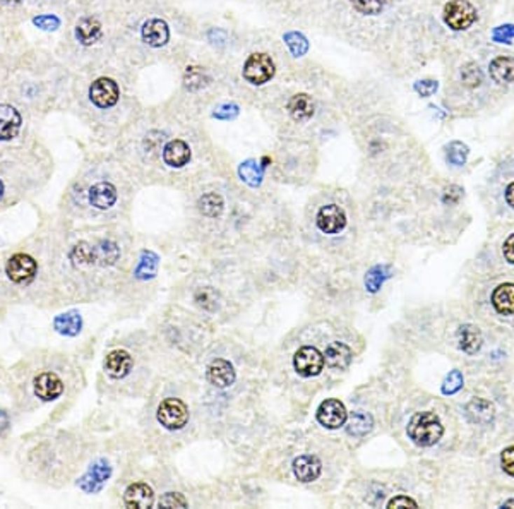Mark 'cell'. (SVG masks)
<instances>
[{
  "instance_id": "cell-1",
  "label": "cell",
  "mask_w": 514,
  "mask_h": 509,
  "mask_svg": "<svg viewBox=\"0 0 514 509\" xmlns=\"http://www.w3.org/2000/svg\"><path fill=\"white\" fill-rule=\"evenodd\" d=\"M444 427L439 417L432 412H420L412 417L408 424V435L417 446H434L443 438Z\"/></svg>"
},
{
  "instance_id": "cell-2",
  "label": "cell",
  "mask_w": 514,
  "mask_h": 509,
  "mask_svg": "<svg viewBox=\"0 0 514 509\" xmlns=\"http://www.w3.org/2000/svg\"><path fill=\"white\" fill-rule=\"evenodd\" d=\"M158 422L168 431H179L189 422V408L177 398H168L158 407Z\"/></svg>"
},
{
  "instance_id": "cell-3",
  "label": "cell",
  "mask_w": 514,
  "mask_h": 509,
  "mask_svg": "<svg viewBox=\"0 0 514 509\" xmlns=\"http://www.w3.org/2000/svg\"><path fill=\"white\" fill-rule=\"evenodd\" d=\"M475 19H477V11L468 0H451L444 7V21L456 32L470 28Z\"/></svg>"
},
{
  "instance_id": "cell-4",
  "label": "cell",
  "mask_w": 514,
  "mask_h": 509,
  "mask_svg": "<svg viewBox=\"0 0 514 509\" xmlns=\"http://www.w3.org/2000/svg\"><path fill=\"white\" fill-rule=\"evenodd\" d=\"M275 76V62L266 53H252L244 66V78L252 84H264Z\"/></svg>"
},
{
  "instance_id": "cell-5",
  "label": "cell",
  "mask_w": 514,
  "mask_h": 509,
  "mask_svg": "<svg viewBox=\"0 0 514 509\" xmlns=\"http://www.w3.org/2000/svg\"><path fill=\"white\" fill-rule=\"evenodd\" d=\"M293 365L302 377H312L317 376L324 367V357L317 348L304 347L295 354Z\"/></svg>"
},
{
  "instance_id": "cell-6",
  "label": "cell",
  "mask_w": 514,
  "mask_h": 509,
  "mask_svg": "<svg viewBox=\"0 0 514 509\" xmlns=\"http://www.w3.org/2000/svg\"><path fill=\"white\" fill-rule=\"evenodd\" d=\"M118 97L120 91L117 83L110 78H99L90 88V98L98 109H110L118 102Z\"/></svg>"
},
{
  "instance_id": "cell-7",
  "label": "cell",
  "mask_w": 514,
  "mask_h": 509,
  "mask_svg": "<svg viewBox=\"0 0 514 509\" xmlns=\"http://www.w3.org/2000/svg\"><path fill=\"white\" fill-rule=\"evenodd\" d=\"M347 408L340 400H326L317 408V420L328 428H340L347 422Z\"/></svg>"
},
{
  "instance_id": "cell-8",
  "label": "cell",
  "mask_w": 514,
  "mask_h": 509,
  "mask_svg": "<svg viewBox=\"0 0 514 509\" xmlns=\"http://www.w3.org/2000/svg\"><path fill=\"white\" fill-rule=\"evenodd\" d=\"M7 277L14 283H22L36 274V261L28 254H14L6 266Z\"/></svg>"
},
{
  "instance_id": "cell-9",
  "label": "cell",
  "mask_w": 514,
  "mask_h": 509,
  "mask_svg": "<svg viewBox=\"0 0 514 509\" xmlns=\"http://www.w3.org/2000/svg\"><path fill=\"white\" fill-rule=\"evenodd\" d=\"M347 225V216L345 211L336 204H329L321 208L317 213V227L324 233H338L341 232Z\"/></svg>"
},
{
  "instance_id": "cell-10",
  "label": "cell",
  "mask_w": 514,
  "mask_h": 509,
  "mask_svg": "<svg viewBox=\"0 0 514 509\" xmlns=\"http://www.w3.org/2000/svg\"><path fill=\"white\" fill-rule=\"evenodd\" d=\"M64 391L62 379L53 372H43L34 379V394L40 400L50 401L59 398Z\"/></svg>"
},
{
  "instance_id": "cell-11",
  "label": "cell",
  "mask_w": 514,
  "mask_h": 509,
  "mask_svg": "<svg viewBox=\"0 0 514 509\" xmlns=\"http://www.w3.org/2000/svg\"><path fill=\"white\" fill-rule=\"evenodd\" d=\"M153 501H155L153 489L148 484H144V482H137V484L129 485L127 491L124 494V503L127 508H151Z\"/></svg>"
},
{
  "instance_id": "cell-12",
  "label": "cell",
  "mask_w": 514,
  "mask_h": 509,
  "mask_svg": "<svg viewBox=\"0 0 514 509\" xmlns=\"http://www.w3.org/2000/svg\"><path fill=\"white\" fill-rule=\"evenodd\" d=\"M143 40L149 47L160 48L163 45L168 43V38H170V29L168 25L163 19H149L143 25Z\"/></svg>"
},
{
  "instance_id": "cell-13",
  "label": "cell",
  "mask_w": 514,
  "mask_h": 509,
  "mask_svg": "<svg viewBox=\"0 0 514 509\" xmlns=\"http://www.w3.org/2000/svg\"><path fill=\"white\" fill-rule=\"evenodd\" d=\"M208 381L216 388H228L235 381V369L228 361L216 358L208 367Z\"/></svg>"
},
{
  "instance_id": "cell-14",
  "label": "cell",
  "mask_w": 514,
  "mask_h": 509,
  "mask_svg": "<svg viewBox=\"0 0 514 509\" xmlns=\"http://www.w3.org/2000/svg\"><path fill=\"white\" fill-rule=\"evenodd\" d=\"M22 118L14 106L0 105V141H9L18 136Z\"/></svg>"
},
{
  "instance_id": "cell-15",
  "label": "cell",
  "mask_w": 514,
  "mask_h": 509,
  "mask_svg": "<svg viewBox=\"0 0 514 509\" xmlns=\"http://www.w3.org/2000/svg\"><path fill=\"white\" fill-rule=\"evenodd\" d=\"M163 160L168 167L180 168L189 163L190 160V148L189 144L180 139H174L167 144L163 149Z\"/></svg>"
},
{
  "instance_id": "cell-16",
  "label": "cell",
  "mask_w": 514,
  "mask_h": 509,
  "mask_svg": "<svg viewBox=\"0 0 514 509\" xmlns=\"http://www.w3.org/2000/svg\"><path fill=\"white\" fill-rule=\"evenodd\" d=\"M90 201L95 208L109 209L117 201V189L109 182H98L90 189Z\"/></svg>"
},
{
  "instance_id": "cell-17",
  "label": "cell",
  "mask_w": 514,
  "mask_h": 509,
  "mask_svg": "<svg viewBox=\"0 0 514 509\" xmlns=\"http://www.w3.org/2000/svg\"><path fill=\"white\" fill-rule=\"evenodd\" d=\"M105 369L112 377L127 376L132 369V357L125 350H113L106 355Z\"/></svg>"
},
{
  "instance_id": "cell-18",
  "label": "cell",
  "mask_w": 514,
  "mask_h": 509,
  "mask_svg": "<svg viewBox=\"0 0 514 509\" xmlns=\"http://www.w3.org/2000/svg\"><path fill=\"white\" fill-rule=\"evenodd\" d=\"M492 305L502 316L514 314V283H502L494 290Z\"/></svg>"
},
{
  "instance_id": "cell-19",
  "label": "cell",
  "mask_w": 514,
  "mask_h": 509,
  "mask_svg": "<svg viewBox=\"0 0 514 509\" xmlns=\"http://www.w3.org/2000/svg\"><path fill=\"white\" fill-rule=\"evenodd\" d=\"M321 470L322 465L316 456L305 454V456L297 458V460L293 461V473L300 482L316 480V478L321 475Z\"/></svg>"
},
{
  "instance_id": "cell-20",
  "label": "cell",
  "mask_w": 514,
  "mask_h": 509,
  "mask_svg": "<svg viewBox=\"0 0 514 509\" xmlns=\"http://www.w3.org/2000/svg\"><path fill=\"white\" fill-rule=\"evenodd\" d=\"M458 343L459 348L468 355L477 354L482 348V333L473 324H463L458 329Z\"/></svg>"
},
{
  "instance_id": "cell-21",
  "label": "cell",
  "mask_w": 514,
  "mask_h": 509,
  "mask_svg": "<svg viewBox=\"0 0 514 509\" xmlns=\"http://www.w3.org/2000/svg\"><path fill=\"white\" fill-rule=\"evenodd\" d=\"M466 415L471 422L480 424V426H489L494 420V407L487 400L475 398V400L468 403Z\"/></svg>"
},
{
  "instance_id": "cell-22",
  "label": "cell",
  "mask_w": 514,
  "mask_h": 509,
  "mask_svg": "<svg viewBox=\"0 0 514 509\" xmlns=\"http://www.w3.org/2000/svg\"><path fill=\"white\" fill-rule=\"evenodd\" d=\"M324 362L328 363L331 369H347L352 362V350L345 343H331L326 350Z\"/></svg>"
},
{
  "instance_id": "cell-23",
  "label": "cell",
  "mask_w": 514,
  "mask_h": 509,
  "mask_svg": "<svg viewBox=\"0 0 514 509\" xmlns=\"http://www.w3.org/2000/svg\"><path fill=\"white\" fill-rule=\"evenodd\" d=\"M289 112L293 120L305 122L314 116V102L310 99L309 95L298 93L290 98L289 102Z\"/></svg>"
},
{
  "instance_id": "cell-24",
  "label": "cell",
  "mask_w": 514,
  "mask_h": 509,
  "mask_svg": "<svg viewBox=\"0 0 514 509\" xmlns=\"http://www.w3.org/2000/svg\"><path fill=\"white\" fill-rule=\"evenodd\" d=\"M490 76L497 84H509L514 81V59L513 57H497L490 62Z\"/></svg>"
},
{
  "instance_id": "cell-25",
  "label": "cell",
  "mask_w": 514,
  "mask_h": 509,
  "mask_svg": "<svg viewBox=\"0 0 514 509\" xmlns=\"http://www.w3.org/2000/svg\"><path fill=\"white\" fill-rule=\"evenodd\" d=\"M76 36L81 43L90 47V45L97 43L102 36V25L95 18H83L76 26Z\"/></svg>"
},
{
  "instance_id": "cell-26",
  "label": "cell",
  "mask_w": 514,
  "mask_h": 509,
  "mask_svg": "<svg viewBox=\"0 0 514 509\" xmlns=\"http://www.w3.org/2000/svg\"><path fill=\"white\" fill-rule=\"evenodd\" d=\"M109 477H110V466L106 465V463H97V465L90 470V473L81 480V487L88 492H95L102 487V484Z\"/></svg>"
},
{
  "instance_id": "cell-27",
  "label": "cell",
  "mask_w": 514,
  "mask_h": 509,
  "mask_svg": "<svg viewBox=\"0 0 514 509\" xmlns=\"http://www.w3.org/2000/svg\"><path fill=\"white\" fill-rule=\"evenodd\" d=\"M197 204H199V211L209 218L220 216L221 211H223V199H221L220 194H216V193L204 194V196L199 199Z\"/></svg>"
},
{
  "instance_id": "cell-28",
  "label": "cell",
  "mask_w": 514,
  "mask_h": 509,
  "mask_svg": "<svg viewBox=\"0 0 514 509\" xmlns=\"http://www.w3.org/2000/svg\"><path fill=\"white\" fill-rule=\"evenodd\" d=\"M239 174L242 181L247 182L251 187H257L261 182H263V168H261L254 160H249V162L242 163L239 168Z\"/></svg>"
},
{
  "instance_id": "cell-29",
  "label": "cell",
  "mask_w": 514,
  "mask_h": 509,
  "mask_svg": "<svg viewBox=\"0 0 514 509\" xmlns=\"http://www.w3.org/2000/svg\"><path fill=\"white\" fill-rule=\"evenodd\" d=\"M209 78L206 74V71L202 67H187L186 76H183V84H186L187 90L195 91L201 90L208 84Z\"/></svg>"
},
{
  "instance_id": "cell-30",
  "label": "cell",
  "mask_w": 514,
  "mask_h": 509,
  "mask_svg": "<svg viewBox=\"0 0 514 509\" xmlns=\"http://www.w3.org/2000/svg\"><path fill=\"white\" fill-rule=\"evenodd\" d=\"M391 277V267L389 266H375L367 273L366 277V286L367 290L372 293L377 292L382 286V283Z\"/></svg>"
},
{
  "instance_id": "cell-31",
  "label": "cell",
  "mask_w": 514,
  "mask_h": 509,
  "mask_svg": "<svg viewBox=\"0 0 514 509\" xmlns=\"http://www.w3.org/2000/svg\"><path fill=\"white\" fill-rule=\"evenodd\" d=\"M370 428H372V417L362 412L354 413L350 422H348V432H350L352 435H356V438L366 435Z\"/></svg>"
},
{
  "instance_id": "cell-32",
  "label": "cell",
  "mask_w": 514,
  "mask_h": 509,
  "mask_svg": "<svg viewBox=\"0 0 514 509\" xmlns=\"http://www.w3.org/2000/svg\"><path fill=\"white\" fill-rule=\"evenodd\" d=\"M55 328L59 329L62 335H69V336L78 335L81 329V317L74 312L64 314V316H59L55 319Z\"/></svg>"
},
{
  "instance_id": "cell-33",
  "label": "cell",
  "mask_w": 514,
  "mask_h": 509,
  "mask_svg": "<svg viewBox=\"0 0 514 509\" xmlns=\"http://www.w3.org/2000/svg\"><path fill=\"white\" fill-rule=\"evenodd\" d=\"M468 158V146L459 143V141H452L450 146L446 148V160L454 167H463Z\"/></svg>"
},
{
  "instance_id": "cell-34",
  "label": "cell",
  "mask_w": 514,
  "mask_h": 509,
  "mask_svg": "<svg viewBox=\"0 0 514 509\" xmlns=\"http://www.w3.org/2000/svg\"><path fill=\"white\" fill-rule=\"evenodd\" d=\"M285 43L289 45L290 52L293 53V57H304L309 50V41L302 33L290 32L285 34Z\"/></svg>"
},
{
  "instance_id": "cell-35",
  "label": "cell",
  "mask_w": 514,
  "mask_h": 509,
  "mask_svg": "<svg viewBox=\"0 0 514 509\" xmlns=\"http://www.w3.org/2000/svg\"><path fill=\"white\" fill-rule=\"evenodd\" d=\"M461 81L466 88H478L483 81L482 69L475 62L466 64V66L461 69Z\"/></svg>"
},
{
  "instance_id": "cell-36",
  "label": "cell",
  "mask_w": 514,
  "mask_h": 509,
  "mask_svg": "<svg viewBox=\"0 0 514 509\" xmlns=\"http://www.w3.org/2000/svg\"><path fill=\"white\" fill-rule=\"evenodd\" d=\"M352 6L359 11L360 14H379L384 7V0H352Z\"/></svg>"
},
{
  "instance_id": "cell-37",
  "label": "cell",
  "mask_w": 514,
  "mask_h": 509,
  "mask_svg": "<svg viewBox=\"0 0 514 509\" xmlns=\"http://www.w3.org/2000/svg\"><path fill=\"white\" fill-rule=\"evenodd\" d=\"M463 388V374L459 370H451L443 382L444 394H454Z\"/></svg>"
},
{
  "instance_id": "cell-38",
  "label": "cell",
  "mask_w": 514,
  "mask_h": 509,
  "mask_svg": "<svg viewBox=\"0 0 514 509\" xmlns=\"http://www.w3.org/2000/svg\"><path fill=\"white\" fill-rule=\"evenodd\" d=\"M195 302H197L201 307L208 309V311H213L216 307V295L211 288H202L195 293Z\"/></svg>"
},
{
  "instance_id": "cell-39",
  "label": "cell",
  "mask_w": 514,
  "mask_h": 509,
  "mask_svg": "<svg viewBox=\"0 0 514 509\" xmlns=\"http://www.w3.org/2000/svg\"><path fill=\"white\" fill-rule=\"evenodd\" d=\"M187 501L182 494L168 492L160 499V508H186Z\"/></svg>"
},
{
  "instance_id": "cell-40",
  "label": "cell",
  "mask_w": 514,
  "mask_h": 509,
  "mask_svg": "<svg viewBox=\"0 0 514 509\" xmlns=\"http://www.w3.org/2000/svg\"><path fill=\"white\" fill-rule=\"evenodd\" d=\"M34 25L41 29H47V32H53L60 26V19L55 16H50V14H45V16H38L33 19Z\"/></svg>"
},
{
  "instance_id": "cell-41",
  "label": "cell",
  "mask_w": 514,
  "mask_h": 509,
  "mask_svg": "<svg viewBox=\"0 0 514 509\" xmlns=\"http://www.w3.org/2000/svg\"><path fill=\"white\" fill-rule=\"evenodd\" d=\"M216 118H221V120H230V118L239 116V106L233 105V103H225V105L218 106L213 113Z\"/></svg>"
},
{
  "instance_id": "cell-42",
  "label": "cell",
  "mask_w": 514,
  "mask_h": 509,
  "mask_svg": "<svg viewBox=\"0 0 514 509\" xmlns=\"http://www.w3.org/2000/svg\"><path fill=\"white\" fill-rule=\"evenodd\" d=\"M501 465L508 475L514 477V446L506 447L501 454Z\"/></svg>"
},
{
  "instance_id": "cell-43",
  "label": "cell",
  "mask_w": 514,
  "mask_h": 509,
  "mask_svg": "<svg viewBox=\"0 0 514 509\" xmlns=\"http://www.w3.org/2000/svg\"><path fill=\"white\" fill-rule=\"evenodd\" d=\"M437 88H439V84H437V81H432V79L415 83V91L420 97H432L437 91Z\"/></svg>"
},
{
  "instance_id": "cell-44",
  "label": "cell",
  "mask_w": 514,
  "mask_h": 509,
  "mask_svg": "<svg viewBox=\"0 0 514 509\" xmlns=\"http://www.w3.org/2000/svg\"><path fill=\"white\" fill-rule=\"evenodd\" d=\"M514 36V26H499L494 32V40L501 43H509V40Z\"/></svg>"
},
{
  "instance_id": "cell-45",
  "label": "cell",
  "mask_w": 514,
  "mask_h": 509,
  "mask_svg": "<svg viewBox=\"0 0 514 509\" xmlns=\"http://www.w3.org/2000/svg\"><path fill=\"white\" fill-rule=\"evenodd\" d=\"M418 504L415 503L413 499H410V497L406 496H398L394 497V499H391L389 503H387V508L389 509H394V508H417Z\"/></svg>"
},
{
  "instance_id": "cell-46",
  "label": "cell",
  "mask_w": 514,
  "mask_h": 509,
  "mask_svg": "<svg viewBox=\"0 0 514 509\" xmlns=\"http://www.w3.org/2000/svg\"><path fill=\"white\" fill-rule=\"evenodd\" d=\"M459 197H461V189H459L458 186H452L450 187V189L446 190V194H444V202H450V204H456V202L459 201Z\"/></svg>"
},
{
  "instance_id": "cell-47",
  "label": "cell",
  "mask_w": 514,
  "mask_h": 509,
  "mask_svg": "<svg viewBox=\"0 0 514 509\" xmlns=\"http://www.w3.org/2000/svg\"><path fill=\"white\" fill-rule=\"evenodd\" d=\"M502 252H504V258L511 264H514V233L508 237V240L504 242V247H502Z\"/></svg>"
},
{
  "instance_id": "cell-48",
  "label": "cell",
  "mask_w": 514,
  "mask_h": 509,
  "mask_svg": "<svg viewBox=\"0 0 514 509\" xmlns=\"http://www.w3.org/2000/svg\"><path fill=\"white\" fill-rule=\"evenodd\" d=\"M506 201H508L511 208H514V182L509 183L508 189H506Z\"/></svg>"
},
{
  "instance_id": "cell-49",
  "label": "cell",
  "mask_w": 514,
  "mask_h": 509,
  "mask_svg": "<svg viewBox=\"0 0 514 509\" xmlns=\"http://www.w3.org/2000/svg\"><path fill=\"white\" fill-rule=\"evenodd\" d=\"M7 426H9V419H7L6 413L0 412V434H2V432L6 431Z\"/></svg>"
},
{
  "instance_id": "cell-50",
  "label": "cell",
  "mask_w": 514,
  "mask_h": 509,
  "mask_svg": "<svg viewBox=\"0 0 514 509\" xmlns=\"http://www.w3.org/2000/svg\"><path fill=\"white\" fill-rule=\"evenodd\" d=\"M509 506H514V499H511V501H506V503L502 504V508H509Z\"/></svg>"
},
{
  "instance_id": "cell-51",
  "label": "cell",
  "mask_w": 514,
  "mask_h": 509,
  "mask_svg": "<svg viewBox=\"0 0 514 509\" xmlns=\"http://www.w3.org/2000/svg\"><path fill=\"white\" fill-rule=\"evenodd\" d=\"M2 2H6V4H19V2H21V0H2Z\"/></svg>"
},
{
  "instance_id": "cell-52",
  "label": "cell",
  "mask_w": 514,
  "mask_h": 509,
  "mask_svg": "<svg viewBox=\"0 0 514 509\" xmlns=\"http://www.w3.org/2000/svg\"><path fill=\"white\" fill-rule=\"evenodd\" d=\"M2 194H4V186H2V181H0V199H2Z\"/></svg>"
}]
</instances>
